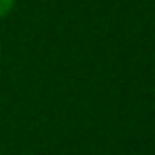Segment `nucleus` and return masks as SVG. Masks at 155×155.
Wrapping results in <instances>:
<instances>
[{"mask_svg": "<svg viewBox=\"0 0 155 155\" xmlns=\"http://www.w3.org/2000/svg\"><path fill=\"white\" fill-rule=\"evenodd\" d=\"M13 7V0H0V17H5Z\"/></svg>", "mask_w": 155, "mask_h": 155, "instance_id": "f257e3e1", "label": "nucleus"}]
</instances>
